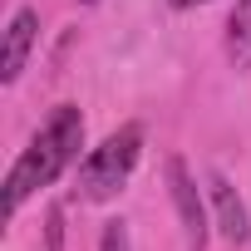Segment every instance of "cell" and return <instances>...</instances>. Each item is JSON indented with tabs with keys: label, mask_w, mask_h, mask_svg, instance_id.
Listing matches in <instances>:
<instances>
[{
	"label": "cell",
	"mask_w": 251,
	"mask_h": 251,
	"mask_svg": "<svg viewBox=\"0 0 251 251\" xmlns=\"http://www.w3.org/2000/svg\"><path fill=\"white\" fill-rule=\"evenodd\" d=\"M84 5H99V0H84Z\"/></svg>",
	"instance_id": "cell-10"
},
{
	"label": "cell",
	"mask_w": 251,
	"mask_h": 251,
	"mask_svg": "<svg viewBox=\"0 0 251 251\" xmlns=\"http://www.w3.org/2000/svg\"><path fill=\"white\" fill-rule=\"evenodd\" d=\"M168 5L173 10H187V5H202V0H168Z\"/></svg>",
	"instance_id": "cell-9"
},
{
	"label": "cell",
	"mask_w": 251,
	"mask_h": 251,
	"mask_svg": "<svg viewBox=\"0 0 251 251\" xmlns=\"http://www.w3.org/2000/svg\"><path fill=\"white\" fill-rule=\"evenodd\" d=\"M226 50H231L236 69H251V0H236L231 25H226Z\"/></svg>",
	"instance_id": "cell-6"
},
{
	"label": "cell",
	"mask_w": 251,
	"mask_h": 251,
	"mask_svg": "<svg viewBox=\"0 0 251 251\" xmlns=\"http://www.w3.org/2000/svg\"><path fill=\"white\" fill-rule=\"evenodd\" d=\"M45 236H50V251H64V212H59V207H50V217H45Z\"/></svg>",
	"instance_id": "cell-8"
},
{
	"label": "cell",
	"mask_w": 251,
	"mask_h": 251,
	"mask_svg": "<svg viewBox=\"0 0 251 251\" xmlns=\"http://www.w3.org/2000/svg\"><path fill=\"white\" fill-rule=\"evenodd\" d=\"M99 251H128V226H123V222H108L103 236H99Z\"/></svg>",
	"instance_id": "cell-7"
},
{
	"label": "cell",
	"mask_w": 251,
	"mask_h": 251,
	"mask_svg": "<svg viewBox=\"0 0 251 251\" xmlns=\"http://www.w3.org/2000/svg\"><path fill=\"white\" fill-rule=\"evenodd\" d=\"M138 153H143V128H138V123L108 133V138L79 163V187H84V197H89V202H108L113 192H123V182H128Z\"/></svg>",
	"instance_id": "cell-2"
},
{
	"label": "cell",
	"mask_w": 251,
	"mask_h": 251,
	"mask_svg": "<svg viewBox=\"0 0 251 251\" xmlns=\"http://www.w3.org/2000/svg\"><path fill=\"white\" fill-rule=\"evenodd\" d=\"M168 187H173V207H177L182 231H187V251H207V207H202L197 182H192L182 158H168Z\"/></svg>",
	"instance_id": "cell-3"
},
{
	"label": "cell",
	"mask_w": 251,
	"mask_h": 251,
	"mask_svg": "<svg viewBox=\"0 0 251 251\" xmlns=\"http://www.w3.org/2000/svg\"><path fill=\"white\" fill-rule=\"evenodd\" d=\"M35 35H40V15L35 10H15V20L5 30V54H0V79L5 84L20 79V69H25V59L35 50Z\"/></svg>",
	"instance_id": "cell-4"
},
{
	"label": "cell",
	"mask_w": 251,
	"mask_h": 251,
	"mask_svg": "<svg viewBox=\"0 0 251 251\" xmlns=\"http://www.w3.org/2000/svg\"><path fill=\"white\" fill-rule=\"evenodd\" d=\"M79 143H84V113L74 103H59L50 113V123L30 138V148L15 158L10 177H5V212H20V202L40 187H50L74 158H79Z\"/></svg>",
	"instance_id": "cell-1"
},
{
	"label": "cell",
	"mask_w": 251,
	"mask_h": 251,
	"mask_svg": "<svg viewBox=\"0 0 251 251\" xmlns=\"http://www.w3.org/2000/svg\"><path fill=\"white\" fill-rule=\"evenodd\" d=\"M207 187H212V207H217V226H222V236L241 246V241L251 236V222H246V207H241L236 187H231L222 173H212V182H207Z\"/></svg>",
	"instance_id": "cell-5"
}]
</instances>
